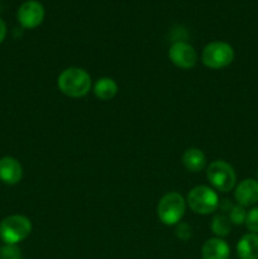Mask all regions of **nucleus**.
Wrapping results in <instances>:
<instances>
[{"label":"nucleus","mask_w":258,"mask_h":259,"mask_svg":"<svg viewBox=\"0 0 258 259\" xmlns=\"http://www.w3.org/2000/svg\"><path fill=\"white\" fill-rule=\"evenodd\" d=\"M182 163L190 172H199L206 164V157L199 148H189L182 156Z\"/></svg>","instance_id":"ddd939ff"},{"label":"nucleus","mask_w":258,"mask_h":259,"mask_svg":"<svg viewBox=\"0 0 258 259\" xmlns=\"http://www.w3.org/2000/svg\"><path fill=\"white\" fill-rule=\"evenodd\" d=\"M187 205L196 214L207 215L219 207L218 194L209 186H196L187 195Z\"/></svg>","instance_id":"39448f33"},{"label":"nucleus","mask_w":258,"mask_h":259,"mask_svg":"<svg viewBox=\"0 0 258 259\" xmlns=\"http://www.w3.org/2000/svg\"><path fill=\"white\" fill-rule=\"evenodd\" d=\"M234 50L229 43L215 40L205 46L201 60L207 68L220 70L229 66L234 61Z\"/></svg>","instance_id":"20e7f679"},{"label":"nucleus","mask_w":258,"mask_h":259,"mask_svg":"<svg viewBox=\"0 0 258 259\" xmlns=\"http://www.w3.org/2000/svg\"><path fill=\"white\" fill-rule=\"evenodd\" d=\"M186 210V201L179 192L164 195L157 206V215L164 225H176L181 222Z\"/></svg>","instance_id":"7ed1b4c3"},{"label":"nucleus","mask_w":258,"mask_h":259,"mask_svg":"<svg viewBox=\"0 0 258 259\" xmlns=\"http://www.w3.org/2000/svg\"><path fill=\"white\" fill-rule=\"evenodd\" d=\"M168 57L171 62L182 70H190L197 62V53L191 45L186 42H176L169 47Z\"/></svg>","instance_id":"0eeeda50"},{"label":"nucleus","mask_w":258,"mask_h":259,"mask_svg":"<svg viewBox=\"0 0 258 259\" xmlns=\"http://www.w3.org/2000/svg\"><path fill=\"white\" fill-rule=\"evenodd\" d=\"M237 254L239 259H258V234L243 235L237 244Z\"/></svg>","instance_id":"f8f14e48"},{"label":"nucleus","mask_w":258,"mask_h":259,"mask_svg":"<svg viewBox=\"0 0 258 259\" xmlns=\"http://www.w3.org/2000/svg\"><path fill=\"white\" fill-rule=\"evenodd\" d=\"M211 230L218 238H224L229 235L232 230V222L229 217H225L224 214L215 215L211 222Z\"/></svg>","instance_id":"2eb2a0df"},{"label":"nucleus","mask_w":258,"mask_h":259,"mask_svg":"<svg viewBox=\"0 0 258 259\" xmlns=\"http://www.w3.org/2000/svg\"><path fill=\"white\" fill-rule=\"evenodd\" d=\"M0 259H22V253L17 244H5L0 248Z\"/></svg>","instance_id":"a211bd4d"},{"label":"nucleus","mask_w":258,"mask_h":259,"mask_svg":"<svg viewBox=\"0 0 258 259\" xmlns=\"http://www.w3.org/2000/svg\"><path fill=\"white\" fill-rule=\"evenodd\" d=\"M32 232V223L23 215H10L0 223V238L5 244H18Z\"/></svg>","instance_id":"f03ea898"},{"label":"nucleus","mask_w":258,"mask_h":259,"mask_svg":"<svg viewBox=\"0 0 258 259\" xmlns=\"http://www.w3.org/2000/svg\"><path fill=\"white\" fill-rule=\"evenodd\" d=\"M5 34H7V25H5L4 20L0 19V43L4 40Z\"/></svg>","instance_id":"aec40b11"},{"label":"nucleus","mask_w":258,"mask_h":259,"mask_svg":"<svg viewBox=\"0 0 258 259\" xmlns=\"http://www.w3.org/2000/svg\"><path fill=\"white\" fill-rule=\"evenodd\" d=\"M202 259H229L230 248L222 238H211L201 248Z\"/></svg>","instance_id":"9b49d317"},{"label":"nucleus","mask_w":258,"mask_h":259,"mask_svg":"<svg viewBox=\"0 0 258 259\" xmlns=\"http://www.w3.org/2000/svg\"><path fill=\"white\" fill-rule=\"evenodd\" d=\"M17 17L22 27L33 29L38 27L45 19V8L37 0H28L20 5Z\"/></svg>","instance_id":"6e6552de"},{"label":"nucleus","mask_w":258,"mask_h":259,"mask_svg":"<svg viewBox=\"0 0 258 259\" xmlns=\"http://www.w3.org/2000/svg\"><path fill=\"white\" fill-rule=\"evenodd\" d=\"M23 177L22 164L13 157L0 159V180L7 185H17Z\"/></svg>","instance_id":"9d476101"},{"label":"nucleus","mask_w":258,"mask_h":259,"mask_svg":"<svg viewBox=\"0 0 258 259\" xmlns=\"http://www.w3.org/2000/svg\"><path fill=\"white\" fill-rule=\"evenodd\" d=\"M245 227L249 230V233L253 234H258V206L252 207L249 211L247 212V218H245Z\"/></svg>","instance_id":"f3484780"},{"label":"nucleus","mask_w":258,"mask_h":259,"mask_svg":"<svg viewBox=\"0 0 258 259\" xmlns=\"http://www.w3.org/2000/svg\"><path fill=\"white\" fill-rule=\"evenodd\" d=\"M206 176L211 186L220 192L232 191L237 182L234 168L225 161L211 162L207 167Z\"/></svg>","instance_id":"423d86ee"},{"label":"nucleus","mask_w":258,"mask_h":259,"mask_svg":"<svg viewBox=\"0 0 258 259\" xmlns=\"http://www.w3.org/2000/svg\"><path fill=\"white\" fill-rule=\"evenodd\" d=\"M192 235V229L186 223H180L176 228V237L181 240L190 239Z\"/></svg>","instance_id":"6ab92c4d"},{"label":"nucleus","mask_w":258,"mask_h":259,"mask_svg":"<svg viewBox=\"0 0 258 259\" xmlns=\"http://www.w3.org/2000/svg\"><path fill=\"white\" fill-rule=\"evenodd\" d=\"M245 218H247L245 207L240 206V205H233L232 210L229 211V219L230 222H232V224L234 225L244 224Z\"/></svg>","instance_id":"dca6fc26"},{"label":"nucleus","mask_w":258,"mask_h":259,"mask_svg":"<svg viewBox=\"0 0 258 259\" xmlns=\"http://www.w3.org/2000/svg\"><path fill=\"white\" fill-rule=\"evenodd\" d=\"M94 94L103 101L111 100L118 94V83L110 77H101L94 85Z\"/></svg>","instance_id":"4468645a"},{"label":"nucleus","mask_w":258,"mask_h":259,"mask_svg":"<svg viewBox=\"0 0 258 259\" xmlns=\"http://www.w3.org/2000/svg\"><path fill=\"white\" fill-rule=\"evenodd\" d=\"M257 177H258V174H257Z\"/></svg>","instance_id":"412c9836"},{"label":"nucleus","mask_w":258,"mask_h":259,"mask_svg":"<svg viewBox=\"0 0 258 259\" xmlns=\"http://www.w3.org/2000/svg\"><path fill=\"white\" fill-rule=\"evenodd\" d=\"M57 85L68 98H82L90 91L91 77L82 68L68 67L60 73Z\"/></svg>","instance_id":"f257e3e1"},{"label":"nucleus","mask_w":258,"mask_h":259,"mask_svg":"<svg viewBox=\"0 0 258 259\" xmlns=\"http://www.w3.org/2000/svg\"><path fill=\"white\" fill-rule=\"evenodd\" d=\"M235 201L243 207L253 206L258 202V181L253 179L243 180L234 192Z\"/></svg>","instance_id":"1a4fd4ad"}]
</instances>
